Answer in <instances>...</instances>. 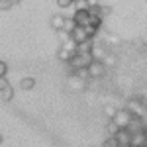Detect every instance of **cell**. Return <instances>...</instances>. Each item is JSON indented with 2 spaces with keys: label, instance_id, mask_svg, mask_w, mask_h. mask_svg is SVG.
Here are the masks:
<instances>
[{
  "label": "cell",
  "instance_id": "6da1fadb",
  "mask_svg": "<svg viewBox=\"0 0 147 147\" xmlns=\"http://www.w3.org/2000/svg\"><path fill=\"white\" fill-rule=\"evenodd\" d=\"M92 61H94V57L92 53H75V55L69 59V75H73L77 69H88Z\"/></svg>",
  "mask_w": 147,
  "mask_h": 147
},
{
  "label": "cell",
  "instance_id": "7a4b0ae2",
  "mask_svg": "<svg viewBox=\"0 0 147 147\" xmlns=\"http://www.w3.org/2000/svg\"><path fill=\"white\" fill-rule=\"evenodd\" d=\"M125 110L131 116H137V118H143L147 112V108H145V104H143L141 98H129L127 104H125Z\"/></svg>",
  "mask_w": 147,
  "mask_h": 147
},
{
  "label": "cell",
  "instance_id": "3957f363",
  "mask_svg": "<svg viewBox=\"0 0 147 147\" xmlns=\"http://www.w3.org/2000/svg\"><path fill=\"white\" fill-rule=\"evenodd\" d=\"M131 118H134V116L127 112L125 108H118L116 114H114V118H112V122L118 125V129H125V127L129 125V122H131Z\"/></svg>",
  "mask_w": 147,
  "mask_h": 147
},
{
  "label": "cell",
  "instance_id": "277c9868",
  "mask_svg": "<svg viewBox=\"0 0 147 147\" xmlns=\"http://www.w3.org/2000/svg\"><path fill=\"white\" fill-rule=\"evenodd\" d=\"M88 75H90V79H102L106 75V65L102 61H96L94 59L90 65H88Z\"/></svg>",
  "mask_w": 147,
  "mask_h": 147
},
{
  "label": "cell",
  "instance_id": "5b68a950",
  "mask_svg": "<svg viewBox=\"0 0 147 147\" xmlns=\"http://www.w3.org/2000/svg\"><path fill=\"white\" fill-rule=\"evenodd\" d=\"M73 20L77 22V26L86 28V26H90V14H88V10H77L73 14Z\"/></svg>",
  "mask_w": 147,
  "mask_h": 147
},
{
  "label": "cell",
  "instance_id": "8992f818",
  "mask_svg": "<svg viewBox=\"0 0 147 147\" xmlns=\"http://www.w3.org/2000/svg\"><path fill=\"white\" fill-rule=\"evenodd\" d=\"M129 145H131V147H147V131H137V134H131Z\"/></svg>",
  "mask_w": 147,
  "mask_h": 147
},
{
  "label": "cell",
  "instance_id": "52a82bcc",
  "mask_svg": "<svg viewBox=\"0 0 147 147\" xmlns=\"http://www.w3.org/2000/svg\"><path fill=\"white\" fill-rule=\"evenodd\" d=\"M71 39L79 45V43H82V41H86V39H90L88 35H86V32H84V28H80V26H77L73 32H71Z\"/></svg>",
  "mask_w": 147,
  "mask_h": 147
},
{
  "label": "cell",
  "instance_id": "ba28073f",
  "mask_svg": "<svg viewBox=\"0 0 147 147\" xmlns=\"http://www.w3.org/2000/svg\"><path fill=\"white\" fill-rule=\"evenodd\" d=\"M63 24H65V16H61V14L51 16V20H49V26H51L55 32H61V30H63Z\"/></svg>",
  "mask_w": 147,
  "mask_h": 147
},
{
  "label": "cell",
  "instance_id": "9c48e42d",
  "mask_svg": "<svg viewBox=\"0 0 147 147\" xmlns=\"http://www.w3.org/2000/svg\"><path fill=\"white\" fill-rule=\"evenodd\" d=\"M114 137L118 139V143H120V145H129V139H131V134H129L127 129H118Z\"/></svg>",
  "mask_w": 147,
  "mask_h": 147
},
{
  "label": "cell",
  "instance_id": "30bf717a",
  "mask_svg": "<svg viewBox=\"0 0 147 147\" xmlns=\"http://www.w3.org/2000/svg\"><path fill=\"white\" fill-rule=\"evenodd\" d=\"M92 47H94V39H86L77 45V53H92Z\"/></svg>",
  "mask_w": 147,
  "mask_h": 147
},
{
  "label": "cell",
  "instance_id": "8fae6325",
  "mask_svg": "<svg viewBox=\"0 0 147 147\" xmlns=\"http://www.w3.org/2000/svg\"><path fill=\"white\" fill-rule=\"evenodd\" d=\"M73 75H75L77 79H80L82 82H86V84L90 82V75H88V69H77V71H75Z\"/></svg>",
  "mask_w": 147,
  "mask_h": 147
},
{
  "label": "cell",
  "instance_id": "7c38bea8",
  "mask_svg": "<svg viewBox=\"0 0 147 147\" xmlns=\"http://www.w3.org/2000/svg\"><path fill=\"white\" fill-rule=\"evenodd\" d=\"M34 86H35V80L32 79V77H26V79L20 80V88H22V90H32Z\"/></svg>",
  "mask_w": 147,
  "mask_h": 147
},
{
  "label": "cell",
  "instance_id": "4fadbf2b",
  "mask_svg": "<svg viewBox=\"0 0 147 147\" xmlns=\"http://www.w3.org/2000/svg\"><path fill=\"white\" fill-rule=\"evenodd\" d=\"M14 98V88L8 86V88H4V90H0V100L2 102H10Z\"/></svg>",
  "mask_w": 147,
  "mask_h": 147
},
{
  "label": "cell",
  "instance_id": "5bb4252c",
  "mask_svg": "<svg viewBox=\"0 0 147 147\" xmlns=\"http://www.w3.org/2000/svg\"><path fill=\"white\" fill-rule=\"evenodd\" d=\"M61 47H63L65 51H69V53H73V55L77 53V43H75V41H73L71 37H69L67 41H63V43H61Z\"/></svg>",
  "mask_w": 147,
  "mask_h": 147
},
{
  "label": "cell",
  "instance_id": "9a60e30c",
  "mask_svg": "<svg viewBox=\"0 0 147 147\" xmlns=\"http://www.w3.org/2000/svg\"><path fill=\"white\" fill-rule=\"evenodd\" d=\"M75 28H77V22H75L73 18H65V24H63V32L71 35V32H73Z\"/></svg>",
  "mask_w": 147,
  "mask_h": 147
},
{
  "label": "cell",
  "instance_id": "2e32d148",
  "mask_svg": "<svg viewBox=\"0 0 147 147\" xmlns=\"http://www.w3.org/2000/svg\"><path fill=\"white\" fill-rule=\"evenodd\" d=\"M69 84H71L73 88H79V90H82V88L86 86V82H82L80 79H77L75 75H71V79H69Z\"/></svg>",
  "mask_w": 147,
  "mask_h": 147
},
{
  "label": "cell",
  "instance_id": "e0dca14e",
  "mask_svg": "<svg viewBox=\"0 0 147 147\" xmlns=\"http://www.w3.org/2000/svg\"><path fill=\"white\" fill-rule=\"evenodd\" d=\"M71 57H73V53L65 51L63 47H61V49L57 51V59H59V61H63V63H69V59H71Z\"/></svg>",
  "mask_w": 147,
  "mask_h": 147
},
{
  "label": "cell",
  "instance_id": "ac0fdd59",
  "mask_svg": "<svg viewBox=\"0 0 147 147\" xmlns=\"http://www.w3.org/2000/svg\"><path fill=\"white\" fill-rule=\"evenodd\" d=\"M102 147H120V143H118V139H116L114 136H108V137H104Z\"/></svg>",
  "mask_w": 147,
  "mask_h": 147
},
{
  "label": "cell",
  "instance_id": "d6986e66",
  "mask_svg": "<svg viewBox=\"0 0 147 147\" xmlns=\"http://www.w3.org/2000/svg\"><path fill=\"white\" fill-rule=\"evenodd\" d=\"M106 131H108V136H116V131H118V125L114 124L112 120H108V124H106Z\"/></svg>",
  "mask_w": 147,
  "mask_h": 147
},
{
  "label": "cell",
  "instance_id": "ffe728a7",
  "mask_svg": "<svg viewBox=\"0 0 147 147\" xmlns=\"http://www.w3.org/2000/svg\"><path fill=\"white\" fill-rule=\"evenodd\" d=\"M110 14H112V8H110V6H104V4H100V18H102V20H104L106 16H110Z\"/></svg>",
  "mask_w": 147,
  "mask_h": 147
},
{
  "label": "cell",
  "instance_id": "44dd1931",
  "mask_svg": "<svg viewBox=\"0 0 147 147\" xmlns=\"http://www.w3.org/2000/svg\"><path fill=\"white\" fill-rule=\"evenodd\" d=\"M12 6H14V4H12L10 0H0V12H8Z\"/></svg>",
  "mask_w": 147,
  "mask_h": 147
},
{
  "label": "cell",
  "instance_id": "7402d4cb",
  "mask_svg": "<svg viewBox=\"0 0 147 147\" xmlns=\"http://www.w3.org/2000/svg\"><path fill=\"white\" fill-rule=\"evenodd\" d=\"M116 110H118L116 106H104V114H106V116H108L110 120L114 118V114H116Z\"/></svg>",
  "mask_w": 147,
  "mask_h": 147
},
{
  "label": "cell",
  "instance_id": "603a6c76",
  "mask_svg": "<svg viewBox=\"0 0 147 147\" xmlns=\"http://www.w3.org/2000/svg\"><path fill=\"white\" fill-rule=\"evenodd\" d=\"M73 4H75V0H57V6L59 8H69Z\"/></svg>",
  "mask_w": 147,
  "mask_h": 147
},
{
  "label": "cell",
  "instance_id": "cb8c5ba5",
  "mask_svg": "<svg viewBox=\"0 0 147 147\" xmlns=\"http://www.w3.org/2000/svg\"><path fill=\"white\" fill-rule=\"evenodd\" d=\"M6 75H8V65H6V61H0V79Z\"/></svg>",
  "mask_w": 147,
  "mask_h": 147
},
{
  "label": "cell",
  "instance_id": "d4e9b609",
  "mask_svg": "<svg viewBox=\"0 0 147 147\" xmlns=\"http://www.w3.org/2000/svg\"><path fill=\"white\" fill-rule=\"evenodd\" d=\"M57 37H59V39H61V43H63V41H67V39L71 37V35H69V34H65V32L61 30V32H57Z\"/></svg>",
  "mask_w": 147,
  "mask_h": 147
},
{
  "label": "cell",
  "instance_id": "484cf974",
  "mask_svg": "<svg viewBox=\"0 0 147 147\" xmlns=\"http://www.w3.org/2000/svg\"><path fill=\"white\" fill-rule=\"evenodd\" d=\"M8 86H12V84L6 80V77H2V79H0V90H4V88H8Z\"/></svg>",
  "mask_w": 147,
  "mask_h": 147
},
{
  "label": "cell",
  "instance_id": "4316f807",
  "mask_svg": "<svg viewBox=\"0 0 147 147\" xmlns=\"http://www.w3.org/2000/svg\"><path fill=\"white\" fill-rule=\"evenodd\" d=\"M86 4H88V8H90V6H98L100 0H86Z\"/></svg>",
  "mask_w": 147,
  "mask_h": 147
},
{
  "label": "cell",
  "instance_id": "83f0119b",
  "mask_svg": "<svg viewBox=\"0 0 147 147\" xmlns=\"http://www.w3.org/2000/svg\"><path fill=\"white\" fill-rule=\"evenodd\" d=\"M12 4H18V2H22V0H10Z\"/></svg>",
  "mask_w": 147,
  "mask_h": 147
},
{
  "label": "cell",
  "instance_id": "f1b7e54d",
  "mask_svg": "<svg viewBox=\"0 0 147 147\" xmlns=\"http://www.w3.org/2000/svg\"><path fill=\"white\" fill-rule=\"evenodd\" d=\"M2 141H4V137H2V136H0V143H2Z\"/></svg>",
  "mask_w": 147,
  "mask_h": 147
},
{
  "label": "cell",
  "instance_id": "f546056e",
  "mask_svg": "<svg viewBox=\"0 0 147 147\" xmlns=\"http://www.w3.org/2000/svg\"><path fill=\"white\" fill-rule=\"evenodd\" d=\"M120 147H131V145H120Z\"/></svg>",
  "mask_w": 147,
  "mask_h": 147
}]
</instances>
